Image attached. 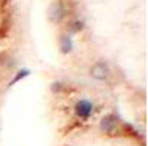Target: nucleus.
Here are the masks:
<instances>
[{
	"instance_id": "nucleus-3",
	"label": "nucleus",
	"mask_w": 148,
	"mask_h": 146,
	"mask_svg": "<svg viewBox=\"0 0 148 146\" xmlns=\"http://www.w3.org/2000/svg\"><path fill=\"white\" fill-rule=\"evenodd\" d=\"M49 16L53 22H60L62 20H64L66 16V5L62 0H57L53 3V6L49 7Z\"/></svg>"
},
{
	"instance_id": "nucleus-4",
	"label": "nucleus",
	"mask_w": 148,
	"mask_h": 146,
	"mask_svg": "<svg viewBox=\"0 0 148 146\" xmlns=\"http://www.w3.org/2000/svg\"><path fill=\"white\" fill-rule=\"evenodd\" d=\"M91 76L96 81H108L109 78V69L105 63H96L91 67Z\"/></svg>"
},
{
	"instance_id": "nucleus-1",
	"label": "nucleus",
	"mask_w": 148,
	"mask_h": 146,
	"mask_svg": "<svg viewBox=\"0 0 148 146\" xmlns=\"http://www.w3.org/2000/svg\"><path fill=\"white\" fill-rule=\"evenodd\" d=\"M99 128H100V131L102 133H105V134H109V136H114L120 131V121H118V118L114 116V115H106V116H103L100 119V124H99Z\"/></svg>"
},
{
	"instance_id": "nucleus-2",
	"label": "nucleus",
	"mask_w": 148,
	"mask_h": 146,
	"mask_svg": "<svg viewBox=\"0 0 148 146\" xmlns=\"http://www.w3.org/2000/svg\"><path fill=\"white\" fill-rule=\"evenodd\" d=\"M94 112V105L90 101V100H79V101H76V105H75V113L76 116L82 119V121H87L88 118H91Z\"/></svg>"
},
{
	"instance_id": "nucleus-5",
	"label": "nucleus",
	"mask_w": 148,
	"mask_h": 146,
	"mask_svg": "<svg viewBox=\"0 0 148 146\" xmlns=\"http://www.w3.org/2000/svg\"><path fill=\"white\" fill-rule=\"evenodd\" d=\"M60 49H62L63 54H71L72 52L73 43H72L71 36H62V39H60Z\"/></svg>"
},
{
	"instance_id": "nucleus-6",
	"label": "nucleus",
	"mask_w": 148,
	"mask_h": 146,
	"mask_svg": "<svg viewBox=\"0 0 148 146\" xmlns=\"http://www.w3.org/2000/svg\"><path fill=\"white\" fill-rule=\"evenodd\" d=\"M29 75H30V72H29V70H25V69H23V70H20V72H18V75H16L15 78L11 81V84H9V85H14V84H16L18 81H21L23 78H25V76H29Z\"/></svg>"
},
{
	"instance_id": "nucleus-7",
	"label": "nucleus",
	"mask_w": 148,
	"mask_h": 146,
	"mask_svg": "<svg viewBox=\"0 0 148 146\" xmlns=\"http://www.w3.org/2000/svg\"><path fill=\"white\" fill-rule=\"evenodd\" d=\"M82 27H84V24H82L81 20H75V21L72 22V30H73V31H79Z\"/></svg>"
}]
</instances>
